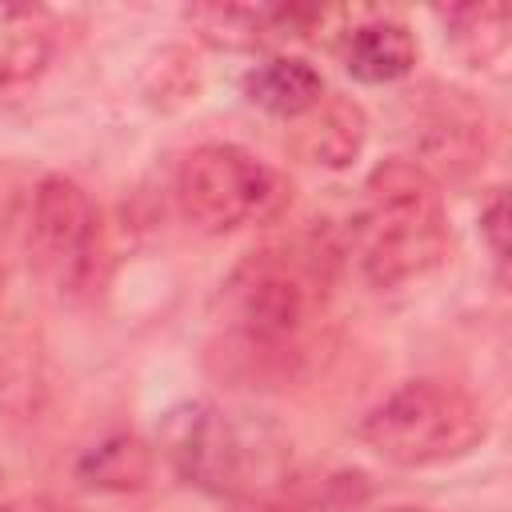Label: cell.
<instances>
[{"mask_svg":"<svg viewBox=\"0 0 512 512\" xmlns=\"http://www.w3.org/2000/svg\"><path fill=\"white\" fill-rule=\"evenodd\" d=\"M228 288L240 336L252 348H284L304 332L316 308L320 268L296 252H260Z\"/></svg>","mask_w":512,"mask_h":512,"instance_id":"cell-5","label":"cell"},{"mask_svg":"<svg viewBox=\"0 0 512 512\" xmlns=\"http://www.w3.org/2000/svg\"><path fill=\"white\" fill-rule=\"evenodd\" d=\"M164 452L172 468L208 492H256L284 480L280 472V444L268 432L240 424L232 412L216 404H184L164 424Z\"/></svg>","mask_w":512,"mask_h":512,"instance_id":"cell-3","label":"cell"},{"mask_svg":"<svg viewBox=\"0 0 512 512\" xmlns=\"http://www.w3.org/2000/svg\"><path fill=\"white\" fill-rule=\"evenodd\" d=\"M356 256L376 288H396L440 264L448 248L436 180L416 160H384L368 172L356 212Z\"/></svg>","mask_w":512,"mask_h":512,"instance_id":"cell-1","label":"cell"},{"mask_svg":"<svg viewBox=\"0 0 512 512\" xmlns=\"http://www.w3.org/2000/svg\"><path fill=\"white\" fill-rule=\"evenodd\" d=\"M0 512H72V508L60 500H48V496H24V500L0 504Z\"/></svg>","mask_w":512,"mask_h":512,"instance_id":"cell-13","label":"cell"},{"mask_svg":"<svg viewBox=\"0 0 512 512\" xmlns=\"http://www.w3.org/2000/svg\"><path fill=\"white\" fill-rule=\"evenodd\" d=\"M52 52V20L44 8L0 4V88L32 80Z\"/></svg>","mask_w":512,"mask_h":512,"instance_id":"cell-9","label":"cell"},{"mask_svg":"<svg viewBox=\"0 0 512 512\" xmlns=\"http://www.w3.org/2000/svg\"><path fill=\"white\" fill-rule=\"evenodd\" d=\"M304 128L296 132V148L312 160V164H328V168H344L360 144H364V112L348 100H320L308 116H300Z\"/></svg>","mask_w":512,"mask_h":512,"instance_id":"cell-10","label":"cell"},{"mask_svg":"<svg viewBox=\"0 0 512 512\" xmlns=\"http://www.w3.org/2000/svg\"><path fill=\"white\" fill-rule=\"evenodd\" d=\"M288 200L284 180L236 144L192 148L176 172V204L184 220L208 236L272 220Z\"/></svg>","mask_w":512,"mask_h":512,"instance_id":"cell-4","label":"cell"},{"mask_svg":"<svg viewBox=\"0 0 512 512\" xmlns=\"http://www.w3.org/2000/svg\"><path fill=\"white\" fill-rule=\"evenodd\" d=\"M76 476L96 492H140L152 480V448L128 432L104 436L80 456Z\"/></svg>","mask_w":512,"mask_h":512,"instance_id":"cell-11","label":"cell"},{"mask_svg":"<svg viewBox=\"0 0 512 512\" xmlns=\"http://www.w3.org/2000/svg\"><path fill=\"white\" fill-rule=\"evenodd\" d=\"M96 208L88 192L68 180V176H48L36 188L32 200V256L40 272L64 288L80 292L96 276V248H100V228H96Z\"/></svg>","mask_w":512,"mask_h":512,"instance_id":"cell-6","label":"cell"},{"mask_svg":"<svg viewBox=\"0 0 512 512\" xmlns=\"http://www.w3.org/2000/svg\"><path fill=\"white\" fill-rule=\"evenodd\" d=\"M244 96L256 108L272 112V116L300 120V116H308L324 100V80H320V72L308 60L276 56V60L256 64L244 76Z\"/></svg>","mask_w":512,"mask_h":512,"instance_id":"cell-7","label":"cell"},{"mask_svg":"<svg viewBox=\"0 0 512 512\" xmlns=\"http://www.w3.org/2000/svg\"><path fill=\"white\" fill-rule=\"evenodd\" d=\"M380 512H428V508H412V504H392V508H380Z\"/></svg>","mask_w":512,"mask_h":512,"instance_id":"cell-14","label":"cell"},{"mask_svg":"<svg viewBox=\"0 0 512 512\" xmlns=\"http://www.w3.org/2000/svg\"><path fill=\"white\" fill-rule=\"evenodd\" d=\"M480 232H484V240H488V248H492V256L504 264L508 260V204H504V192H496L492 200H488V208L480 212Z\"/></svg>","mask_w":512,"mask_h":512,"instance_id":"cell-12","label":"cell"},{"mask_svg":"<svg viewBox=\"0 0 512 512\" xmlns=\"http://www.w3.org/2000/svg\"><path fill=\"white\" fill-rule=\"evenodd\" d=\"M416 64V40L396 20H372L348 32L344 68L364 84H392Z\"/></svg>","mask_w":512,"mask_h":512,"instance_id":"cell-8","label":"cell"},{"mask_svg":"<svg viewBox=\"0 0 512 512\" xmlns=\"http://www.w3.org/2000/svg\"><path fill=\"white\" fill-rule=\"evenodd\" d=\"M484 432L476 400L444 380H404L360 424V440L400 468L460 460L484 440Z\"/></svg>","mask_w":512,"mask_h":512,"instance_id":"cell-2","label":"cell"}]
</instances>
